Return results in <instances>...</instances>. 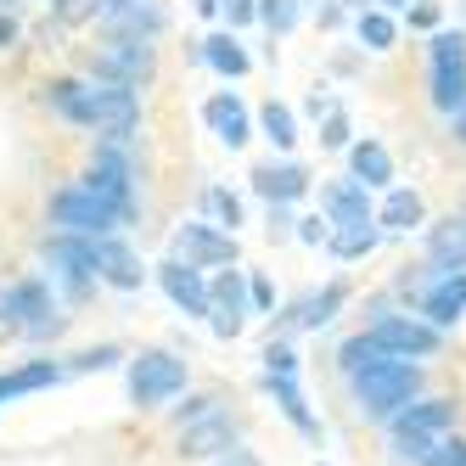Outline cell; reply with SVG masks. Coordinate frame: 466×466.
Returning a JSON list of instances; mask_svg holds the SVG:
<instances>
[{
  "mask_svg": "<svg viewBox=\"0 0 466 466\" xmlns=\"http://www.w3.org/2000/svg\"><path fill=\"white\" fill-rule=\"evenodd\" d=\"M349 393H354V410H360L365 421H382V427H388L399 410L410 405V399H421V365H416V360L382 354V360L365 365V371L349 377Z\"/></svg>",
  "mask_w": 466,
  "mask_h": 466,
  "instance_id": "obj_1",
  "label": "cell"
},
{
  "mask_svg": "<svg viewBox=\"0 0 466 466\" xmlns=\"http://www.w3.org/2000/svg\"><path fill=\"white\" fill-rule=\"evenodd\" d=\"M186 382H191L186 360L169 354V349H147V354L129 360V399H136L141 410H163L169 399L186 393Z\"/></svg>",
  "mask_w": 466,
  "mask_h": 466,
  "instance_id": "obj_2",
  "label": "cell"
},
{
  "mask_svg": "<svg viewBox=\"0 0 466 466\" xmlns=\"http://www.w3.org/2000/svg\"><path fill=\"white\" fill-rule=\"evenodd\" d=\"M51 225L68 230V237H107V230H118L124 219L113 214V203H102V197L79 180V186H62L51 197Z\"/></svg>",
  "mask_w": 466,
  "mask_h": 466,
  "instance_id": "obj_3",
  "label": "cell"
},
{
  "mask_svg": "<svg viewBox=\"0 0 466 466\" xmlns=\"http://www.w3.org/2000/svg\"><path fill=\"white\" fill-rule=\"evenodd\" d=\"M136 124H141V96L136 90L113 85V79H96L90 85V129H96V136L124 147L129 136H136Z\"/></svg>",
  "mask_w": 466,
  "mask_h": 466,
  "instance_id": "obj_4",
  "label": "cell"
},
{
  "mask_svg": "<svg viewBox=\"0 0 466 466\" xmlns=\"http://www.w3.org/2000/svg\"><path fill=\"white\" fill-rule=\"evenodd\" d=\"M85 186L102 197V203H113L118 219H136V169H129V157H124L113 141H102V147L90 152V175H85Z\"/></svg>",
  "mask_w": 466,
  "mask_h": 466,
  "instance_id": "obj_5",
  "label": "cell"
},
{
  "mask_svg": "<svg viewBox=\"0 0 466 466\" xmlns=\"http://www.w3.org/2000/svg\"><path fill=\"white\" fill-rule=\"evenodd\" d=\"M6 292H12L17 338L46 343V338H62V331H68V315L56 309V298H51V287H46V281H17V287H6Z\"/></svg>",
  "mask_w": 466,
  "mask_h": 466,
  "instance_id": "obj_6",
  "label": "cell"
},
{
  "mask_svg": "<svg viewBox=\"0 0 466 466\" xmlns=\"http://www.w3.org/2000/svg\"><path fill=\"white\" fill-rule=\"evenodd\" d=\"M90 68H96V79H113V85L141 90L152 79V40H141V35H113L102 51L90 56Z\"/></svg>",
  "mask_w": 466,
  "mask_h": 466,
  "instance_id": "obj_7",
  "label": "cell"
},
{
  "mask_svg": "<svg viewBox=\"0 0 466 466\" xmlns=\"http://www.w3.org/2000/svg\"><path fill=\"white\" fill-rule=\"evenodd\" d=\"M432 107H466V35H432Z\"/></svg>",
  "mask_w": 466,
  "mask_h": 466,
  "instance_id": "obj_8",
  "label": "cell"
},
{
  "mask_svg": "<svg viewBox=\"0 0 466 466\" xmlns=\"http://www.w3.org/2000/svg\"><path fill=\"white\" fill-rule=\"evenodd\" d=\"M46 264H51V281L62 287L79 304V298L96 287V264H90V237H68V230H56L46 242Z\"/></svg>",
  "mask_w": 466,
  "mask_h": 466,
  "instance_id": "obj_9",
  "label": "cell"
},
{
  "mask_svg": "<svg viewBox=\"0 0 466 466\" xmlns=\"http://www.w3.org/2000/svg\"><path fill=\"white\" fill-rule=\"evenodd\" d=\"M371 343H377L382 354H393V360H427V354L444 349L439 326H427V320H416V315H382V320L371 326Z\"/></svg>",
  "mask_w": 466,
  "mask_h": 466,
  "instance_id": "obj_10",
  "label": "cell"
},
{
  "mask_svg": "<svg viewBox=\"0 0 466 466\" xmlns=\"http://www.w3.org/2000/svg\"><path fill=\"white\" fill-rule=\"evenodd\" d=\"M388 432L393 439H455V405L450 399H410L388 421Z\"/></svg>",
  "mask_w": 466,
  "mask_h": 466,
  "instance_id": "obj_11",
  "label": "cell"
},
{
  "mask_svg": "<svg viewBox=\"0 0 466 466\" xmlns=\"http://www.w3.org/2000/svg\"><path fill=\"white\" fill-rule=\"evenodd\" d=\"M237 444H242V427H237V416H225V410L180 427V455L186 461H219L225 450H237Z\"/></svg>",
  "mask_w": 466,
  "mask_h": 466,
  "instance_id": "obj_12",
  "label": "cell"
},
{
  "mask_svg": "<svg viewBox=\"0 0 466 466\" xmlns=\"http://www.w3.org/2000/svg\"><path fill=\"white\" fill-rule=\"evenodd\" d=\"M90 264H96V281H107V287H118V292H136V287L147 281L141 258L129 253V242H118L113 230H107V237H90Z\"/></svg>",
  "mask_w": 466,
  "mask_h": 466,
  "instance_id": "obj_13",
  "label": "cell"
},
{
  "mask_svg": "<svg viewBox=\"0 0 466 466\" xmlns=\"http://www.w3.org/2000/svg\"><path fill=\"white\" fill-rule=\"evenodd\" d=\"M248 281H242V270H219V281H208V320H214V331L219 338H237V331L248 326Z\"/></svg>",
  "mask_w": 466,
  "mask_h": 466,
  "instance_id": "obj_14",
  "label": "cell"
},
{
  "mask_svg": "<svg viewBox=\"0 0 466 466\" xmlns=\"http://www.w3.org/2000/svg\"><path fill=\"white\" fill-rule=\"evenodd\" d=\"M175 258H186V264H237V237H225V230H214V225H180L175 230Z\"/></svg>",
  "mask_w": 466,
  "mask_h": 466,
  "instance_id": "obj_15",
  "label": "cell"
},
{
  "mask_svg": "<svg viewBox=\"0 0 466 466\" xmlns=\"http://www.w3.org/2000/svg\"><path fill=\"white\" fill-rule=\"evenodd\" d=\"M157 281H163V292H169V304H175L180 315H208V281H203V270H197V264L163 258V264H157Z\"/></svg>",
  "mask_w": 466,
  "mask_h": 466,
  "instance_id": "obj_16",
  "label": "cell"
},
{
  "mask_svg": "<svg viewBox=\"0 0 466 466\" xmlns=\"http://www.w3.org/2000/svg\"><path fill=\"white\" fill-rule=\"evenodd\" d=\"M326 225H338V230L377 225V219H371V197H365L360 180H331V186H326Z\"/></svg>",
  "mask_w": 466,
  "mask_h": 466,
  "instance_id": "obj_17",
  "label": "cell"
},
{
  "mask_svg": "<svg viewBox=\"0 0 466 466\" xmlns=\"http://www.w3.org/2000/svg\"><path fill=\"white\" fill-rule=\"evenodd\" d=\"M203 118H208V129L237 152V147H248V107H242V96H230V90H219V96H208V107H203Z\"/></svg>",
  "mask_w": 466,
  "mask_h": 466,
  "instance_id": "obj_18",
  "label": "cell"
},
{
  "mask_svg": "<svg viewBox=\"0 0 466 466\" xmlns=\"http://www.w3.org/2000/svg\"><path fill=\"white\" fill-rule=\"evenodd\" d=\"M253 186H258V197H270V203H298V197L309 191V169L304 163H264V169H253Z\"/></svg>",
  "mask_w": 466,
  "mask_h": 466,
  "instance_id": "obj_19",
  "label": "cell"
},
{
  "mask_svg": "<svg viewBox=\"0 0 466 466\" xmlns=\"http://www.w3.org/2000/svg\"><path fill=\"white\" fill-rule=\"evenodd\" d=\"M427 258L439 264V270H466V219H444L427 230Z\"/></svg>",
  "mask_w": 466,
  "mask_h": 466,
  "instance_id": "obj_20",
  "label": "cell"
},
{
  "mask_svg": "<svg viewBox=\"0 0 466 466\" xmlns=\"http://www.w3.org/2000/svg\"><path fill=\"white\" fill-rule=\"evenodd\" d=\"M349 180H360L365 191H371V186H393V157H388V147L382 141H360L354 152H349Z\"/></svg>",
  "mask_w": 466,
  "mask_h": 466,
  "instance_id": "obj_21",
  "label": "cell"
},
{
  "mask_svg": "<svg viewBox=\"0 0 466 466\" xmlns=\"http://www.w3.org/2000/svg\"><path fill=\"white\" fill-rule=\"evenodd\" d=\"M264 388H270V399H276V405H281V416L298 427V432H304V439H315V416H309V405H304V393H298V382L292 377H270V371H264Z\"/></svg>",
  "mask_w": 466,
  "mask_h": 466,
  "instance_id": "obj_22",
  "label": "cell"
},
{
  "mask_svg": "<svg viewBox=\"0 0 466 466\" xmlns=\"http://www.w3.org/2000/svg\"><path fill=\"white\" fill-rule=\"evenodd\" d=\"M51 382H62V365H51V360H35V365H23V371H6V377H0V405H6V399H23V393H40Z\"/></svg>",
  "mask_w": 466,
  "mask_h": 466,
  "instance_id": "obj_23",
  "label": "cell"
},
{
  "mask_svg": "<svg viewBox=\"0 0 466 466\" xmlns=\"http://www.w3.org/2000/svg\"><path fill=\"white\" fill-rule=\"evenodd\" d=\"M343 287L338 281H331L326 292H315V298H304V304H298L292 309V326H304V331H320V326H331V320H338V309H343Z\"/></svg>",
  "mask_w": 466,
  "mask_h": 466,
  "instance_id": "obj_24",
  "label": "cell"
},
{
  "mask_svg": "<svg viewBox=\"0 0 466 466\" xmlns=\"http://www.w3.org/2000/svg\"><path fill=\"white\" fill-rule=\"evenodd\" d=\"M51 96L46 102L68 118V124H79V129H90V85H79V79H56V85H46Z\"/></svg>",
  "mask_w": 466,
  "mask_h": 466,
  "instance_id": "obj_25",
  "label": "cell"
},
{
  "mask_svg": "<svg viewBox=\"0 0 466 466\" xmlns=\"http://www.w3.org/2000/svg\"><path fill=\"white\" fill-rule=\"evenodd\" d=\"M203 56L214 62L219 74H230V79H242V74L253 68V56H248L237 40H230V35H214V40H203Z\"/></svg>",
  "mask_w": 466,
  "mask_h": 466,
  "instance_id": "obj_26",
  "label": "cell"
},
{
  "mask_svg": "<svg viewBox=\"0 0 466 466\" xmlns=\"http://www.w3.org/2000/svg\"><path fill=\"white\" fill-rule=\"evenodd\" d=\"M388 230H410V225H421V197L416 191H388V203H382V214H377Z\"/></svg>",
  "mask_w": 466,
  "mask_h": 466,
  "instance_id": "obj_27",
  "label": "cell"
},
{
  "mask_svg": "<svg viewBox=\"0 0 466 466\" xmlns=\"http://www.w3.org/2000/svg\"><path fill=\"white\" fill-rule=\"evenodd\" d=\"M393 40H399L393 17H388V12H371V6H365V12H360V46H365V51H393Z\"/></svg>",
  "mask_w": 466,
  "mask_h": 466,
  "instance_id": "obj_28",
  "label": "cell"
},
{
  "mask_svg": "<svg viewBox=\"0 0 466 466\" xmlns=\"http://www.w3.org/2000/svg\"><path fill=\"white\" fill-rule=\"evenodd\" d=\"M371 360H382V349L371 343V331H360V338H349V343L338 349V371H343V377H354V371H365Z\"/></svg>",
  "mask_w": 466,
  "mask_h": 466,
  "instance_id": "obj_29",
  "label": "cell"
},
{
  "mask_svg": "<svg viewBox=\"0 0 466 466\" xmlns=\"http://www.w3.org/2000/svg\"><path fill=\"white\" fill-rule=\"evenodd\" d=\"M326 248L343 253V258H360L377 248V225H360V230H326Z\"/></svg>",
  "mask_w": 466,
  "mask_h": 466,
  "instance_id": "obj_30",
  "label": "cell"
},
{
  "mask_svg": "<svg viewBox=\"0 0 466 466\" xmlns=\"http://www.w3.org/2000/svg\"><path fill=\"white\" fill-rule=\"evenodd\" d=\"M258 124H264V136H270L281 152L298 141V124H292V107H281V102H264V113H258Z\"/></svg>",
  "mask_w": 466,
  "mask_h": 466,
  "instance_id": "obj_31",
  "label": "cell"
},
{
  "mask_svg": "<svg viewBox=\"0 0 466 466\" xmlns=\"http://www.w3.org/2000/svg\"><path fill=\"white\" fill-rule=\"evenodd\" d=\"M203 208L230 230V237H237V225H242V203H237V197H230L225 186H208V191H203Z\"/></svg>",
  "mask_w": 466,
  "mask_h": 466,
  "instance_id": "obj_32",
  "label": "cell"
},
{
  "mask_svg": "<svg viewBox=\"0 0 466 466\" xmlns=\"http://www.w3.org/2000/svg\"><path fill=\"white\" fill-rule=\"evenodd\" d=\"M258 17L270 35H292V23H298V0H258Z\"/></svg>",
  "mask_w": 466,
  "mask_h": 466,
  "instance_id": "obj_33",
  "label": "cell"
},
{
  "mask_svg": "<svg viewBox=\"0 0 466 466\" xmlns=\"http://www.w3.org/2000/svg\"><path fill=\"white\" fill-rule=\"evenodd\" d=\"M219 405H225V399H219V393H191V399H186V405L175 410V421H180V427H191V421H203V416H214Z\"/></svg>",
  "mask_w": 466,
  "mask_h": 466,
  "instance_id": "obj_34",
  "label": "cell"
},
{
  "mask_svg": "<svg viewBox=\"0 0 466 466\" xmlns=\"http://www.w3.org/2000/svg\"><path fill=\"white\" fill-rule=\"evenodd\" d=\"M118 360H124V349L102 343V349H85V354H74V371H113Z\"/></svg>",
  "mask_w": 466,
  "mask_h": 466,
  "instance_id": "obj_35",
  "label": "cell"
},
{
  "mask_svg": "<svg viewBox=\"0 0 466 466\" xmlns=\"http://www.w3.org/2000/svg\"><path fill=\"white\" fill-rule=\"evenodd\" d=\"M264 371H270V377H292L298 371V354L287 343H270V349H264Z\"/></svg>",
  "mask_w": 466,
  "mask_h": 466,
  "instance_id": "obj_36",
  "label": "cell"
},
{
  "mask_svg": "<svg viewBox=\"0 0 466 466\" xmlns=\"http://www.w3.org/2000/svg\"><path fill=\"white\" fill-rule=\"evenodd\" d=\"M96 17V0H56V23L74 28V23H90Z\"/></svg>",
  "mask_w": 466,
  "mask_h": 466,
  "instance_id": "obj_37",
  "label": "cell"
},
{
  "mask_svg": "<svg viewBox=\"0 0 466 466\" xmlns=\"http://www.w3.org/2000/svg\"><path fill=\"white\" fill-rule=\"evenodd\" d=\"M320 141H326V147H343V141H349V118H343V107H331V113H326Z\"/></svg>",
  "mask_w": 466,
  "mask_h": 466,
  "instance_id": "obj_38",
  "label": "cell"
},
{
  "mask_svg": "<svg viewBox=\"0 0 466 466\" xmlns=\"http://www.w3.org/2000/svg\"><path fill=\"white\" fill-rule=\"evenodd\" d=\"M292 225H298V230H292L298 242H309V248H320V242H326V219H315V214H309V219H292Z\"/></svg>",
  "mask_w": 466,
  "mask_h": 466,
  "instance_id": "obj_39",
  "label": "cell"
},
{
  "mask_svg": "<svg viewBox=\"0 0 466 466\" xmlns=\"http://www.w3.org/2000/svg\"><path fill=\"white\" fill-rule=\"evenodd\" d=\"M219 6H225L230 28H237V23H253V17H258V6H253V0H219Z\"/></svg>",
  "mask_w": 466,
  "mask_h": 466,
  "instance_id": "obj_40",
  "label": "cell"
},
{
  "mask_svg": "<svg viewBox=\"0 0 466 466\" xmlns=\"http://www.w3.org/2000/svg\"><path fill=\"white\" fill-rule=\"evenodd\" d=\"M248 298H253V309H270V304H276V287L264 281V276H253V281H248Z\"/></svg>",
  "mask_w": 466,
  "mask_h": 466,
  "instance_id": "obj_41",
  "label": "cell"
},
{
  "mask_svg": "<svg viewBox=\"0 0 466 466\" xmlns=\"http://www.w3.org/2000/svg\"><path fill=\"white\" fill-rule=\"evenodd\" d=\"M12 331H17V315H12V292L0 287V338H12Z\"/></svg>",
  "mask_w": 466,
  "mask_h": 466,
  "instance_id": "obj_42",
  "label": "cell"
},
{
  "mask_svg": "<svg viewBox=\"0 0 466 466\" xmlns=\"http://www.w3.org/2000/svg\"><path fill=\"white\" fill-rule=\"evenodd\" d=\"M270 237H292V219H287V203H270Z\"/></svg>",
  "mask_w": 466,
  "mask_h": 466,
  "instance_id": "obj_43",
  "label": "cell"
},
{
  "mask_svg": "<svg viewBox=\"0 0 466 466\" xmlns=\"http://www.w3.org/2000/svg\"><path fill=\"white\" fill-rule=\"evenodd\" d=\"M214 466H258V455H253V450H242V444H237V450H225V455H219V461H214Z\"/></svg>",
  "mask_w": 466,
  "mask_h": 466,
  "instance_id": "obj_44",
  "label": "cell"
},
{
  "mask_svg": "<svg viewBox=\"0 0 466 466\" xmlns=\"http://www.w3.org/2000/svg\"><path fill=\"white\" fill-rule=\"evenodd\" d=\"M444 466H466V439H450V450H444Z\"/></svg>",
  "mask_w": 466,
  "mask_h": 466,
  "instance_id": "obj_45",
  "label": "cell"
},
{
  "mask_svg": "<svg viewBox=\"0 0 466 466\" xmlns=\"http://www.w3.org/2000/svg\"><path fill=\"white\" fill-rule=\"evenodd\" d=\"M17 40V23H12V12H0V51H6Z\"/></svg>",
  "mask_w": 466,
  "mask_h": 466,
  "instance_id": "obj_46",
  "label": "cell"
},
{
  "mask_svg": "<svg viewBox=\"0 0 466 466\" xmlns=\"http://www.w3.org/2000/svg\"><path fill=\"white\" fill-rule=\"evenodd\" d=\"M124 6H129V0H96V17H102V23H107V17H118Z\"/></svg>",
  "mask_w": 466,
  "mask_h": 466,
  "instance_id": "obj_47",
  "label": "cell"
},
{
  "mask_svg": "<svg viewBox=\"0 0 466 466\" xmlns=\"http://www.w3.org/2000/svg\"><path fill=\"white\" fill-rule=\"evenodd\" d=\"M410 23H416V28H432V23H439V12H432V6H416Z\"/></svg>",
  "mask_w": 466,
  "mask_h": 466,
  "instance_id": "obj_48",
  "label": "cell"
},
{
  "mask_svg": "<svg viewBox=\"0 0 466 466\" xmlns=\"http://www.w3.org/2000/svg\"><path fill=\"white\" fill-rule=\"evenodd\" d=\"M450 129H455V141L466 147V107H455V113H450Z\"/></svg>",
  "mask_w": 466,
  "mask_h": 466,
  "instance_id": "obj_49",
  "label": "cell"
},
{
  "mask_svg": "<svg viewBox=\"0 0 466 466\" xmlns=\"http://www.w3.org/2000/svg\"><path fill=\"white\" fill-rule=\"evenodd\" d=\"M197 12H203V17H214V12H219V0H197Z\"/></svg>",
  "mask_w": 466,
  "mask_h": 466,
  "instance_id": "obj_50",
  "label": "cell"
},
{
  "mask_svg": "<svg viewBox=\"0 0 466 466\" xmlns=\"http://www.w3.org/2000/svg\"><path fill=\"white\" fill-rule=\"evenodd\" d=\"M12 6H23V0H0V12H12Z\"/></svg>",
  "mask_w": 466,
  "mask_h": 466,
  "instance_id": "obj_51",
  "label": "cell"
},
{
  "mask_svg": "<svg viewBox=\"0 0 466 466\" xmlns=\"http://www.w3.org/2000/svg\"><path fill=\"white\" fill-rule=\"evenodd\" d=\"M382 6H410V0H382Z\"/></svg>",
  "mask_w": 466,
  "mask_h": 466,
  "instance_id": "obj_52",
  "label": "cell"
},
{
  "mask_svg": "<svg viewBox=\"0 0 466 466\" xmlns=\"http://www.w3.org/2000/svg\"><path fill=\"white\" fill-rule=\"evenodd\" d=\"M349 6H360V12H365V0H349Z\"/></svg>",
  "mask_w": 466,
  "mask_h": 466,
  "instance_id": "obj_53",
  "label": "cell"
}]
</instances>
